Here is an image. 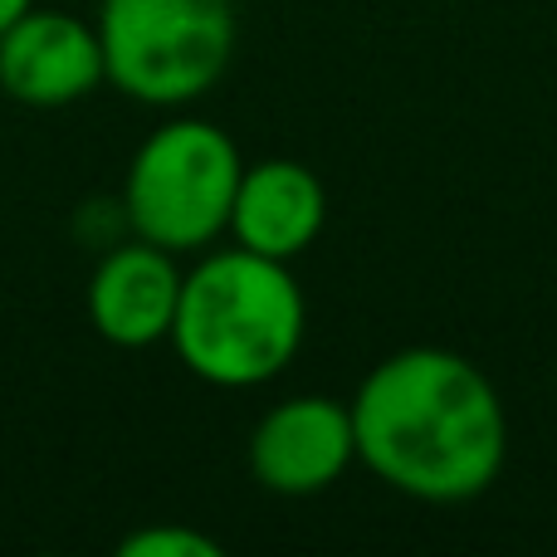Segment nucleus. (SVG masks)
Returning <instances> with one entry per match:
<instances>
[{"instance_id": "nucleus-3", "label": "nucleus", "mask_w": 557, "mask_h": 557, "mask_svg": "<svg viewBox=\"0 0 557 557\" xmlns=\"http://www.w3.org/2000/svg\"><path fill=\"white\" fill-rule=\"evenodd\" d=\"M108 84L147 108H186L231 69L235 0H98Z\"/></svg>"}, {"instance_id": "nucleus-9", "label": "nucleus", "mask_w": 557, "mask_h": 557, "mask_svg": "<svg viewBox=\"0 0 557 557\" xmlns=\"http://www.w3.org/2000/svg\"><path fill=\"white\" fill-rule=\"evenodd\" d=\"M117 557H221V543L191 523H147L117 539Z\"/></svg>"}, {"instance_id": "nucleus-6", "label": "nucleus", "mask_w": 557, "mask_h": 557, "mask_svg": "<svg viewBox=\"0 0 557 557\" xmlns=\"http://www.w3.org/2000/svg\"><path fill=\"white\" fill-rule=\"evenodd\" d=\"M108 84L98 25L69 10L29 5L0 35V94L25 108H69Z\"/></svg>"}, {"instance_id": "nucleus-2", "label": "nucleus", "mask_w": 557, "mask_h": 557, "mask_svg": "<svg viewBox=\"0 0 557 557\" xmlns=\"http://www.w3.org/2000/svg\"><path fill=\"white\" fill-rule=\"evenodd\" d=\"M308 333V304L284 260L245 245L201 255L182 274L172 352L191 376L221 392H255L288 372Z\"/></svg>"}, {"instance_id": "nucleus-8", "label": "nucleus", "mask_w": 557, "mask_h": 557, "mask_svg": "<svg viewBox=\"0 0 557 557\" xmlns=\"http://www.w3.org/2000/svg\"><path fill=\"white\" fill-rule=\"evenodd\" d=\"M327 225V191L313 166L294 157H264L240 172V191L231 206V240L270 260H298L313 250Z\"/></svg>"}, {"instance_id": "nucleus-10", "label": "nucleus", "mask_w": 557, "mask_h": 557, "mask_svg": "<svg viewBox=\"0 0 557 557\" xmlns=\"http://www.w3.org/2000/svg\"><path fill=\"white\" fill-rule=\"evenodd\" d=\"M29 5H35V0H0V35H5V29L15 25V20L25 15Z\"/></svg>"}, {"instance_id": "nucleus-1", "label": "nucleus", "mask_w": 557, "mask_h": 557, "mask_svg": "<svg viewBox=\"0 0 557 557\" xmlns=\"http://www.w3.org/2000/svg\"><path fill=\"white\" fill-rule=\"evenodd\" d=\"M357 465L416 504H470L509 460V411L494 382L450 347H401L352 401Z\"/></svg>"}, {"instance_id": "nucleus-7", "label": "nucleus", "mask_w": 557, "mask_h": 557, "mask_svg": "<svg viewBox=\"0 0 557 557\" xmlns=\"http://www.w3.org/2000/svg\"><path fill=\"white\" fill-rule=\"evenodd\" d=\"M182 264L172 250L152 240H127L103 250L84 288L88 323L103 343L137 352V347H157L172 337L176 298H182Z\"/></svg>"}, {"instance_id": "nucleus-4", "label": "nucleus", "mask_w": 557, "mask_h": 557, "mask_svg": "<svg viewBox=\"0 0 557 557\" xmlns=\"http://www.w3.org/2000/svg\"><path fill=\"white\" fill-rule=\"evenodd\" d=\"M240 147L206 117H172L152 127L123 176V221L137 240L191 255L231 231L240 191Z\"/></svg>"}, {"instance_id": "nucleus-5", "label": "nucleus", "mask_w": 557, "mask_h": 557, "mask_svg": "<svg viewBox=\"0 0 557 557\" xmlns=\"http://www.w3.org/2000/svg\"><path fill=\"white\" fill-rule=\"evenodd\" d=\"M352 460V406L337 396H284L250 431V474L278 499H313L333 490Z\"/></svg>"}, {"instance_id": "nucleus-11", "label": "nucleus", "mask_w": 557, "mask_h": 557, "mask_svg": "<svg viewBox=\"0 0 557 557\" xmlns=\"http://www.w3.org/2000/svg\"><path fill=\"white\" fill-rule=\"evenodd\" d=\"M553 392H557V372H553Z\"/></svg>"}]
</instances>
